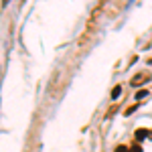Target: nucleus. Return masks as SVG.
<instances>
[{
    "instance_id": "nucleus-3",
    "label": "nucleus",
    "mask_w": 152,
    "mask_h": 152,
    "mask_svg": "<svg viewBox=\"0 0 152 152\" xmlns=\"http://www.w3.org/2000/svg\"><path fill=\"white\" fill-rule=\"evenodd\" d=\"M146 95H148V91H146V89H142V91L136 94V99H142V97H146Z\"/></svg>"
},
{
    "instance_id": "nucleus-1",
    "label": "nucleus",
    "mask_w": 152,
    "mask_h": 152,
    "mask_svg": "<svg viewBox=\"0 0 152 152\" xmlns=\"http://www.w3.org/2000/svg\"><path fill=\"white\" fill-rule=\"evenodd\" d=\"M146 136H148V130H138V132H136V140L138 142H142Z\"/></svg>"
},
{
    "instance_id": "nucleus-2",
    "label": "nucleus",
    "mask_w": 152,
    "mask_h": 152,
    "mask_svg": "<svg viewBox=\"0 0 152 152\" xmlns=\"http://www.w3.org/2000/svg\"><path fill=\"white\" fill-rule=\"evenodd\" d=\"M120 94H122V87L118 85V87H114V91H112V97H114V99H118V97H120Z\"/></svg>"
},
{
    "instance_id": "nucleus-4",
    "label": "nucleus",
    "mask_w": 152,
    "mask_h": 152,
    "mask_svg": "<svg viewBox=\"0 0 152 152\" xmlns=\"http://www.w3.org/2000/svg\"><path fill=\"white\" fill-rule=\"evenodd\" d=\"M130 152H142V148H140V146H132V150H130Z\"/></svg>"
},
{
    "instance_id": "nucleus-5",
    "label": "nucleus",
    "mask_w": 152,
    "mask_h": 152,
    "mask_svg": "<svg viewBox=\"0 0 152 152\" xmlns=\"http://www.w3.org/2000/svg\"><path fill=\"white\" fill-rule=\"evenodd\" d=\"M116 152H128V150H126V146H118Z\"/></svg>"
}]
</instances>
